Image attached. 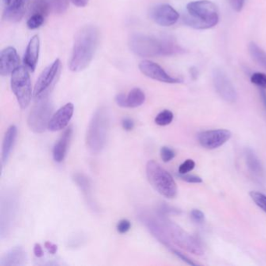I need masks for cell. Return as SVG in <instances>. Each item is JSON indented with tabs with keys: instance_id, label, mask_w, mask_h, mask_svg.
Instances as JSON below:
<instances>
[{
	"instance_id": "1",
	"label": "cell",
	"mask_w": 266,
	"mask_h": 266,
	"mask_svg": "<svg viewBox=\"0 0 266 266\" xmlns=\"http://www.w3.org/2000/svg\"><path fill=\"white\" fill-rule=\"evenodd\" d=\"M128 44L130 51L141 57L169 56L184 53V49L168 36L135 33L130 36Z\"/></svg>"
},
{
	"instance_id": "2",
	"label": "cell",
	"mask_w": 266,
	"mask_h": 266,
	"mask_svg": "<svg viewBox=\"0 0 266 266\" xmlns=\"http://www.w3.org/2000/svg\"><path fill=\"white\" fill-rule=\"evenodd\" d=\"M99 30L94 25L85 26L77 32L69 61L71 71H82L90 65L99 46Z\"/></svg>"
},
{
	"instance_id": "3",
	"label": "cell",
	"mask_w": 266,
	"mask_h": 266,
	"mask_svg": "<svg viewBox=\"0 0 266 266\" xmlns=\"http://www.w3.org/2000/svg\"><path fill=\"white\" fill-rule=\"evenodd\" d=\"M187 14L184 17V24L195 29H209L218 22L217 6L209 0H198L189 2Z\"/></svg>"
},
{
	"instance_id": "4",
	"label": "cell",
	"mask_w": 266,
	"mask_h": 266,
	"mask_svg": "<svg viewBox=\"0 0 266 266\" xmlns=\"http://www.w3.org/2000/svg\"><path fill=\"white\" fill-rule=\"evenodd\" d=\"M109 130V116L106 108H99L91 119L86 134L87 147L91 153H101L106 145Z\"/></svg>"
},
{
	"instance_id": "5",
	"label": "cell",
	"mask_w": 266,
	"mask_h": 266,
	"mask_svg": "<svg viewBox=\"0 0 266 266\" xmlns=\"http://www.w3.org/2000/svg\"><path fill=\"white\" fill-rule=\"evenodd\" d=\"M160 219L163 224L166 235L169 241L176 244L180 248L185 249L194 255H202L205 253V248L200 240L195 236L191 235L184 229L169 220L162 213L158 212Z\"/></svg>"
},
{
	"instance_id": "6",
	"label": "cell",
	"mask_w": 266,
	"mask_h": 266,
	"mask_svg": "<svg viewBox=\"0 0 266 266\" xmlns=\"http://www.w3.org/2000/svg\"><path fill=\"white\" fill-rule=\"evenodd\" d=\"M146 175L151 185L165 198H174L177 194V187L170 173L156 162L151 160L146 165Z\"/></svg>"
},
{
	"instance_id": "7",
	"label": "cell",
	"mask_w": 266,
	"mask_h": 266,
	"mask_svg": "<svg viewBox=\"0 0 266 266\" xmlns=\"http://www.w3.org/2000/svg\"><path fill=\"white\" fill-rule=\"evenodd\" d=\"M33 108H31L28 118V125L30 130L35 134H42L48 128L51 120L53 106L48 97L36 100Z\"/></svg>"
},
{
	"instance_id": "8",
	"label": "cell",
	"mask_w": 266,
	"mask_h": 266,
	"mask_svg": "<svg viewBox=\"0 0 266 266\" xmlns=\"http://www.w3.org/2000/svg\"><path fill=\"white\" fill-rule=\"evenodd\" d=\"M11 88L20 108H27L32 97L31 77L27 67L20 66L12 73Z\"/></svg>"
},
{
	"instance_id": "9",
	"label": "cell",
	"mask_w": 266,
	"mask_h": 266,
	"mask_svg": "<svg viewBox=\"0 0 266 266\" xmlns=\"http://www.w3.org/2000/svg\"><path fill=\"white\" fill-rule=\"evenodd\" d=\"M19 199L15 193L6 192L1 198V237H6L11 232L17 220Z\"/></svg>"
},
{
	"instance_id": "10",
	"label": "cell",
	"mask_w": 266,
	"mask_h": 266,
	"mask_svg": "<svg viewBox=\"0 0 266 266\" xmlns=\"http://www.w3.org/2000/svg\"><path fill=\"white\" fill-rule=\"evenodd\" d=\"M61 70H62V63L59 59H55L51 65L43 70L35 84L34 90V97L35 100L48 97L50 91L53 88L59 79Z\"/></svg>"
},
{
	"instance_id": "11",
	"label": "cell",
	"mask_w": 266,
	"mask_h": 266,
	"mask_svg": "<svg viewBox=\"0 0 266 266\" xmlns=\"http://www.w3.org/2000/svg\"><path fill=\"white\" fill-rule=\"evenodd\" d=\"M213 83L215 91L224 101L229 103H233L237 101V94L235 88L223 70L220 69L214 70Z\"/></svg>"
},
{
	"instance_id": "12",
	"label": "cell",
	"mask_w": 266,
	"mask_h": 266,
	"mask_svg": "<svg viewBox=\"0 0 266 266\" xmlns=\"http://www.w3.org/2000/svg\"><path fill=\"white\" fill-rule=\"evenodd\" d=\"M69 7V0H33L31 4L32 14L43 15L47 17L50 13L61 14Z\"/></svg>"
},
{
	"instance_id": "13",
	"label": "cell",
	"mask_w": 266,
	"mask_h": 266,
	"mask_svg": "<svg viewBox=\"0 0 266 266\" xmlns=\"http://www.w3.org/2000/svg\"><path fill=\"white\" fill-rule=\"evenodd\" d=\"M151 19L159 25L169 27L177 22L180 14L169 4H159L150 9Z\"/></svg>"
},
{
	"instance_id": "14",
	"label": "cell",
	"mask_w": 266,
	"mask_h": 266,
	"mask_svg": "<svg viewBox=\"0 0 266 266\" xmlns=\"http://www.w3.org/2000/svg\"><path fill=\"white\" fill-rule=\"evenodd\" d=\"M231 132L225 129L210 130L198 134V142L202 147L207 149H215L220 147L231 138Z\"/></svg>"
},
{
	"instance_id": "15",
	"label": "cell",
	"mask_w": 266,
	"mask_h": 266,
	"mask_svg": "<svg viewBox=\"0 0 266 266\" xmlns=\"http://www.w3.org/2000/svg\"><path fill=\"white\" fill-rule=\"evenodd\" d=\"M139 69L146 77L167 84L181 83L182 80L172 77L156 62L150 60H143L139 63Z\"/></svg>"
},
{
	"instance_id": "16",
	"label": "cell",
	"mask_w": 266,
	"mask_h": 266,
	"mask_svg": "<svg viewBox=\"0 0 266 266\" xmlns=\"http://www.w3.org/2000/svg\"><path fill=\"white\" fill-rule=\"evenodd\" d=\"M20 57L16 49L9 46L0 53V74L7 76L20 66Z\"/></svg>"
},
{
	"instance_id": "17",
	"label": "cell",
	"mask_w": 266,
	"mask_h": 266,
	"mask_svg": "<svg viewBox=\"0 0 266 266\" xmlns=\"http://www.w3.org/2000/svg\"><path fill=\"white\" fill-rule=\"evenodd\" d=\"M74 106L72 103H67L61 107L59 110L52 116L51 120L49 123V130L55 132L66 128L74 115Z\"/></svg>"
},
{
	"instance_id": "18",
	"label": "cell",
	"mask_w": 266,
	"mask_h": 266,
	"mask_svg": "<svg viewBox=\"0 0 266 266\" xmlns=\"http://www.w3.org/2000/svg\"><path fill=\"white\" fill-rule=\"evenodd\" d=\"M40 51V40L35 35L29 41L24 57V63L30 71L34 72L37 66Z\"/></svg>"
},
{
	"instance_id": "19",
	"label": "cell",
	"mask_w": 266,
	"mask_h": 266,
	"mask_svg": "<svg viewBox=\"0 0 266 266\" xmlns=\"http://www.w3.org/2000/svg\"><path fill=\"white\" fill-rule=\"evenodd\" d=\"M27 259V253L22 247H13L3 255V257L0 261V266H24L26 264Z\"/></svg>"
},
{
	"instance_id": "20",
	"label": "cell",
	"mask_w": 266,
	"mask_h": 266,
	"mask_svg": "<svg viewBox=\"0 0 266 266\" xmlns=\"http://www.w3.org/2000/svg\"><path fill=\"white\" fill-rule=\"evenodd\" d=\"M28 0H13L4 10L2 17L8 22H19L23 18Z\"/></svg>"
},
{
	"instance_id": "21",
	"label": "cell",
	"mask_w": 266,
	"mask_h": 266,
	"mask_svg": "<svg viewBox=\"0 0 266 266\" xmlns=\"http://www.w3.org/2000/svg\"><path fill=\"white\" fill-rule=\"evenodd\" d=\"M73 130L71 127L66 129L64 132L62 133L58 142L54 145L53 149V160L56 162H62L64 160L67 153L69 144L71 140Z\"/></svg>"
},
{
	"instance_id": "22",
	"label": "cell",
	"mask_w": 266,
	"mask_h": 266,
	"mask_svg": "<svg viewBox=\"0 0 266 266\" xmlns=\"http://www.w3.org/2000/svg\"><path fill=\"white\" fill-rule=\"evenodd\" d=\"M17 128L14 125H11L8 127L2 146V163L5 165L9 160V156L11 155L12 150L14 146L15 142L17 139Z\"/></svg>"
},
{
	"instance_id": "23",
	"label": "cell",
	"mask_w": 266,
	"mask_h": 266,
	"mask_svg": "<svg viewBox=\"0 0 266 266\" xmlns=\"http://www.w3.org/2000/svg\"><path fill=\"white\" fill-rule=\"evenodd\" d=\"M73 179H74L77 187H79L83 195L85 196L87 203L95 209V203H94L93 198H92V186H91L92 184H91L89 179L85 175L80 173H75Z\"/></svg>"
},
{
	"instance_id": "24",
	"label": "cell",
	"mask_w": 266,
	"mask_h": 266,
	"mask_svg": "<svg viewBox=\"0 0 266 266\" xmlns=\"http://www.w3.org/2000/svg\"><path fill=\"white\" fill-rule=\"evenodd\" d=\"M245 158L248 169L255 176H263L264 174V169L263 165L261 163L260 160L258 158L254 151L251 149H247L245 151Z\"/></svg>"
},
{
	"instance_id": "25",
	"label": "cell",
	"mask_w": 266,
	"mask_h": 266,
	"mask_svg": "<svg viewBox=\"0 0 266 266\" xmlns=\"http://www.w3.org/2000/svg\"><path fill=\"white\" fill-rule=\"evenodd\" d=\"M145 101V94L142 89L134 88L126 96L127 108H137L143 105Z\"/></svg>"
},
{
	"instance_id": "26",
	"label": "cell",
	"mask_w": 266,
	"mask_h": 266,
	"mask_svg": "<svg viewBox=\"0 0 266 266\" xmlns=\"http://www.w3.org/2000/svg\"><path fill=\"white\" fill-rule=\"evenodd\" d=\"M249 52L252 58L259 63L260 66L266 70V53L264 50L255 44V43H251L249 45Z\"/></svg>"
},
{
	"instance_id": "27",
	"label": "cell",
	"mask_w": 266,
	"mask_h": 266,
	"mask_svg": "<svg viewBox=\"0 0 266 266\" xmlns=\"http://www.w3.org/2000/svg\"><path fill=\"white\" fill-rule=\"evenodd\" d=\"M173 113L168 109L161 111L156 116L155 122L159 126H167L173 121Z\"/></svg>"
},
{
	"instance_id": "28",
	"label": "cell",
	"mask_w": 266,
	"mask_h": 266,
	"mask_svg": "<svg viewBox=\"0 0 266 266\" xmlns=\"http://www.w3.org/2000/svg\"><path fill=\"white\" fill-rule=\"evenodd\" d=\"M250 196L255 204L266 213V195L258 191H251Z\"/></svg>"
},
{
	"instance_id": "29",
	"label": "cell",
	"mask_w": 266,
	"mask_h": 266,
	"mask_svg": "<svg viewBox=\"0 0 266 266\" xmlns=\"http://www.w3.org/2000/svg\"><path fill=\"white\" fill-rule=\"evenodd\" d=\"M45 17L40 14H32L27 21V26L31 30L37 29L44 24Z\"/></svg>"
},
{
	"instance_id": "30",
	"label": "cell",
	"mask_w": 266,
	"mask_h": 266,
	"mask_svg": "<svg viewBox=\"0 0 266 266\" xmlns=\"http://www.w3.org/2000/svg\"><path fill=\"white\" fill-rule=\"evenodd\" d=\"M251 81L259 88L266 89V74L263 73H255L251 77Z\"/></svg>"
},
{
	"instance_id": "31",
	"label": "cell",
	"mask_w": 266,
	"mask_h": 266,
	"mask_svg": "<svg viewBox=\"0 0 266 266\" xmlns=\"http://www.w3.org/2000/svg\"><path fill=\"white\" fill-rule=\"evenodd\" d=\"M195 162L194 160H187L179 166V173L180 174H187L193 169H195Z\"/></svg>"
},
{
	"instance_id": "32",
	"label": "cell",
	"mask_w": 266,
	"mask_h": 266,
	"mask_svg": "<svg viewBox=\"0 0 266 266\" xmlns=\"http://www.w3.org/2000/svg\"><path fill=\"white\" fill-rule=\"evenodd\" d=\"M160 156L164 162H169L171 160H173L176 154H175L174 151L170 148L162 147L160 151Z\"/></svg>"
},
{
	"instance_id": "33",
	"label": "cell",
	"mask_w": 266,
	"mask_h": 266,
	"mask_svg": "<svg viewBox=\"0 0 266 266\" xmlns=\"http://www.w3.org/2000/svg\"><path fill=\"white\" fill-rule=\"evenodd\" d=\"M130 227H131V223L130 221L127 219H122L118 222L116 229L119 233L124 234L130 230Z\"/></svg>"
},
{
	"instance_id": "34",
	"label": "cell",
	"mask_w": 266,
	"mask_h": 266,
	"mask_svg": "<svg viewBox=\"0 0 266 266\" xmlns=\"http://www.w3.org/2000/svg\"><path fill=\"white\" fill-rule=\"evenodd\" d=\"M180 177L184 181L191 183V184L202 183V179L201 178L200 176H195V175L180 174Z\"/></svg>"
},
{
	"instance_id": "35",
	"label": "cell",
	"mask_w": 266,
	"mask_h": 266,
	"mask_svg": "<svg viewBox=\"0 0 266 266\" xmlns=\"http://www.w3.org/2000/svg\"><path fill=\"white\" fill-rule=\"evenodd\" d=\"M191 218L198 223H202L205 221V214L199 210H193L191 213Z\"/></svg>"
},
{
	"instance_id": "36",
	"label": "cell",
	"mask_w": 266,
	"mask_h": 266,
	"mask_svg": "<svg viewBox=\"0 0 266 266\" xmlns=\"http://www.w3.org/2000/svg\"><path fill=\"white\" fill-rule=\"evenodd\" d=\"M171 252H173V253L176 255V257L181 259L182 261H184V263H187V265H190V266H195L198 265L196 263H195V262H193V261L187 257V256H186L184 254L181 253V252H179L177 250L174 249V248H172V249H171Z\"/></svg>"
},
{
	"instance_id": "37",
	"label": "cell",
	"mask_w": 266,
	"mask_h": 266,
	"mask_svg": "<svg viewBox=\"0 0 266 266\" xmlns=\"http://www.w3.org/2000/svg\"><path fill=\"white\" fill-rule=\"evenodd\" d=\"M244 1L245 0H229V3L235 11L240 12L244 7Z\"/></svg>"
},
{
	"instance_id": "38",
	"label": "cell",
	"mask_w": 266,
	"mask_h": 266,
	"mask_svg": "<svg viewBox=\"0 0 266 266\" xmlns=\"http://www.w3.org/2000/svg\"><path fill=\"white\" fill-rule=\"evenodd\" d=\"M122 127L127 131L132 130L134 127V123L133 121V119H130V118H124L122 120Z\"/></svg>"
},
{
	"instance_id": "39",
	"label": "cell",
	"mask_w": 266,
	"mask_h": 266,
	"mask_svg": "<svg viewBox=\"0 0 266 266\" xmlns=\"http://www.w3.org/2000/svg\"><path fill=\"white\" fill-rule=\"evenodd\" d=\"M126 96L124 94H119L116 97V103L119 106L123 107V108H127V104H126Z\"/></svg>"
},
{
	"instance_id": "40",
	"label": "cell",
	"mask_w": 266,
	"mask_h": 266,
	"mask_svg": "<svg viewBox=\"0 0 266 266\" xmlns=\"http://www.w3.org/2000/svg\"><path fill=\"white\" fill-rule=\"evenodd\" d=\"M45 247L46 249L48 250V252L52 255H55L57 252V246L55 244H53V243L47 241L45 243Z\"/></svg>"
},
{
	"instance_id": "41",
	"label": "cell",
	"mask_w": 266,
	"mask_h": 266,
	"mask_svg": "<svg viewBox=\"0 0 266 266\" xmlns=\"http://www.w3.org/2000/svg\"><path fill=\"white\" fill-rule=\"evenodd\" d=\"M34 254L37 258H42L44 255L43 248L39 244H35L34 246Z\"/></svg>"
},
{
	"instance_id": "42",
	"label": "cell",
	"mask_w": 266,
	"mask_h": 266,
	"mask_svg": "<svg viewBox=\"0 0 266 266\" xmlns=\"http://www.w3.org/2000/svg\"><path fill=\"white\" fill-rule=\"evenodd\" d=\"M70 1L77 7H85L89 2V0H70Z\"/></svg>"
},
{
	"instance_id": "43",
	"label": "cell",
	"mask_w": 266,
	"mask_h": 266,
	"mask_svg": "<svg viewBox=\"0 0 266 266\" xmlns=\"http://www.w3.org/2000/svg\"><path fill=\"white\" fill-rule=\"evenodd\" d=\"M261 98H262V101H263V106H264L265 108L266 109V92L264 89L261 88L260 90Z\"/></svg>"
},
{
	"instance_id": "44",
	"label": "cell",
	"mask_w": 266,
	"mask_h": 266,
	"mask_svg": "<svg viewBox=\"0 0 266 266\" xmlns=\"http://www.w3.org/2000/svg\"><path fill=\"white\" fill-rule=\"evenodd\" d=\"M3 2H5V3L7 4V5H9V4H10V2H12V0H3Z\"/></svg>"
}]
</instances>
